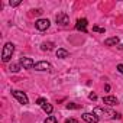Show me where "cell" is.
<instances>
[{"instance_id": "6da1fadb", "label": "cell", "mask_w": 123, "mask_h": 123, "mask_svg": "<svg viewBox=\"0 0 123 123\" xmlns=\"http://www.w3.org/2000/svg\"><path fill=\"white\" fill-rule=\"evenodd\" d=\"M93 113L96 116H101V117H106V119H114V117L116 119H120L122 117L120 113H116V111H113L110 109H101V107H96Z\"/></svg>"}, {"instance_id": "7a4b0ae2", "label": "cell", "mask_w": 123, "mask_h": 123, "mask_svg": "<svg viewBox=\"0 0 123 123\" xmlns=\"http://www.w3.org/2000/svg\"><path fill=\"white\" fill-rule=\"evenodd\" d=\"M13 52H15V45H13L12 42H7V43L3 46V51H2V59H3V62L10 61Z\"/></svg>"}, {"instance_id": "3957f363", "label": "cell", "mask_w": 123, "mask_h": 123, "mask_svg": "<svg viewBox=\"0 0 123 123\" xmlns=\"http://www.w3.org/2000/svg\"><path fill=\"white\" fill-rule=\"evenodd\" d=\"M12 94H13V97H15L20 104H28V103H29V98H28V96H26L23 91L15 90V91H12Z\"/></svg>"}, {"instance_id": "277c9868", "label": "cell", "mask_w": 123, "mask_h": 123, "mask_svg": "<svg viewBox=\"0 0 123 123\" xmlns=\"http://www.w3.org/2000/svg\"><path fill=\"white\" fill-rule=\"evenodd\" d=\"M33 68H35L36 71H51V70H52V65H51L49 62H46V61H39V62L35 64Z\"/></svg>"}, {"instance_id": "5b68a950", "label": "cell", "mask_w": 123, "mask_h": 123, "mask_svg": "<svg viewBox=\"0 0 123 123\" xmlns=\"http://www.w3.org/2000/svg\"><path fill=\"white\" fill-rule=\"evenodd\" d=\"M19 64L25 68V70H32L35 67V62H33V59L31 58H26V56H22L20 61H19Z\"/></svg>"}, {"instance_id": "8992f818", "label": "cell", "mask_w": 123, "mask_h": 123, "mask_svg": "<svg viewBox=\"0 0 123 123\" xmlns=\"http://www.w3.org/2000/svg\"><path fill=\"white\" fill-rule=\"evenodd\" d=\"M49 25H51V22H49L48 19H38V20L35 22V28H36L38 31H46V29L49 28Z\"/></svg>"}, {"instance_id": "52a82bcc", "label": "cell", "mask_w": 123, "mask_h": 123, "mask_svg": "<svg viewBox=\"0 0 123 123\" xmlns=\"http://www.w3.org/2000/svg\"><path fill=\"white\" fill-rule=\"evenodd\" d=\"M55 19H56V23H59L61 26H67L70 23V18L67 13H58Z\"/></svg>"}, {"instance_id": "ba28073f", "label": "cell", "mask_w": 123, "mask_h": 123, "mask_svg": "<svg viewBox=\"0 0 123 123\" xmlns=\"http://www.w3.org/2000/svg\"><path fill=\"white\" fill-rule=\"evenodd\" d=\"M81 117H83V120L87 122V123H97V122H98V116H96L94 113H84Z\"/></svg>"}, {"instance_id": "9c48e42d", "label": "cell", "mask_w": 123, "mask_h": 123, "mask_svg": "<svg viewBox=\"0 0 123 123\" xmlns=\"http://www.w3.org/2000/svg\"><path fill=\"white\" fill-rule=\"evenodd\" d=\"M87 19H78L77 23H75V29L77 31H83V32H87Z\"/></svg>"}, {"instance_id": "30bf717a", "label": "cell", "mask_w": 123, "mask_h": 123, "mask_svg": "<svg viewBox=\"0 0 123 123\" xmlns=\"http://www.w3.org/2000/svg\"><path fill=\"white\" fill-rule=\"evenodd\" d=\"M103 103L107 104V106H116L117 104V98L113 97V96H107V97H103Z\"/></svg>"}, {"instance_id": "8fae6325", "label": "cell", "mask_w": 123, "mask_h": 123, "mask_svg": "<svg viewBox=\"0 0 123 123\" xmlns=\"http://www.w3.org/2000/svg\"><path fill=\"white\" fill-rule=\"evenodd\" d=\"M119 43V38L117 36H113V38H109L104 41V45L106 46H113V45H117Z\"/></svg>"}, {"instance_id": "7c38bea8", "label": "cell", "mask_w": 123, "mask_h": 123, "mask_svg": "<svg viewBox=\"0 0 123 123\" xmlns=\"http://www.w3.org/2000/svg\"><path fill=\"white\" fill-rule=\"evenodd\" d=\"M70 55V52L67 51V49H62V48H59L58 51H56V56L58 58H67Z\"/></svg>"}, {"instance_id": "4fadbf2b", "label": "cell", "mask_w": 123, "mask_h": 123, "mask_svg": "<svg viewBox=\"0 0 123 123\" xmlns=\"http://www.w3.org/2000/svg\"><path fill=\"white\" fill-rule=\"evenodd\" d=\"M54 46H55V45H54L52 42H43V43L41 45V49H42V51H51Z\"/></svg>"}, {"instance_id": "5bb4252c", "label": "cell", "mask_w": 123, "mask_h": 123, "mask_svg": "<svg viewBox=\"0 0 123 123\" xmlns=\"http://www.w3.org/2000/svg\"><path fill=\"white\" fill-rule=\"evenodd\" d=\"M42 109H43V111H45V113H48V114H51V113H52V110H54L52 104H49V103L43 104V106H42Z\"/></svg>"}, {"instance_id": "9a60e30c", "label": "cell", "mask_w": 123, "mask_h": 123, "mask_svg": "<svg viewBox=\"0 0 123 123\" xmlns=\"http://www.w3.org/2000/svg\"><path fill=\"white\" fill-rule=\"evenodd\" d=\"M9 70H10L12 73H18V71L20 70V64H12V65L9 67Z\"/></svg>"}, {"instance_id": "2e32d148", "label": "cell", "mask_w": 123, "mask_h": 123, "mask_svg": "<svg viewBox=\"0 0 123 123\" xmlns=\"http://www.w3.org/2000/svg\"><path fill=\"white\" fill-rule=\"evenodd\" d=\"M43 123H58V120H56V117L55 116H49V117H46L45 119V122Z\"/></svg>"}, {"instance_id": "e0dca14e", "label": "cell", "mask_w": 123, "mask_h": 123, "mask_svg": "<svg viewBox=\"0 0 123 123\" xmlns=\"http://www.w3.org/2000/svg\"><path fill=\"white\" fill-rule=\"evenodd\" d=\"M46 103H48V101H46L43 97H39V98L36 100V104H39V106H43V104H46Z\"/></svg>"}, {"instance_id": "ac0fdd59", "label": "cell", "mask_w": 123, "mask_h": 123, "mask_svg": "<svg viewBox=\"0 0 123 123\" xmlns=\"http://www.w3.org/2000/svg\"><path fill=\"white\" fill-rule=\"evenodd\" d=\"M93 31H94V32H100V33H104V32H106L104 28H98V26H93Z\"/></svg>"}, {"instance_id": "d6986e66", "label": "cell", "mask_w": 123, "mask_h": 123, "mask_svg": "<svg viewBox=\"0 0 123 123\" xmlns=\"http://www.w3.org/2000/svg\"><path fill=\"white\" fill-rule=\"evenodd\" d=\"M80 106L78 104H75V103H68L67 104V109H78Z\"/></svg>"}, {"instance_id": "ffe728a7", "label": "cell", "mask_w": 123, "mask_h": 123, "mask_svg": "<svg viewBox=\"0 0 123 123\" xmlns=\"http://www.w3.org/2000/svg\"><path fill=\"white\" fill-rule=\"evenodd\" d=\"M22 2H19V0H18V2H12V0H10V2H9V5L10 6H13V7H16V6H19Z\"/></svg>"}, {"instance_id": "44dd1931", "label": "cell", "mask_w": 123, "mask_h": 123, "mask_svg": "<svg viewBox=\"0 0 123 123\" xmlns=\"http://www.w3.org/2000/svg\"><path fill=\"white\" fill-rule=\"evenodd\" d=\"M88 98H90V100H93V101H94V100H97V96H96V94H94V93H91V94H90V96H88Z\"/></svg>"}, {"instance_id": "7402d4cb", "label": "cell", "mask_w": 123, "mask_h": 123, "mask_svg": "<svg viewBox=\"0 0 123 123\" xmlns=\"http://www.w3.org/2000/svg\"><path fill=\"white\" fill-rule=\"evenodd\" d=\"M65 123H78V122H77L75 119H67V120H65Z\"/></svg>"}, {"instance_id": "603a6c76", "label": "cell", "mask_w": 123, "mask_h": 123, "mask_svg": "<svg viewBox=\"0 0 123 123\" xmlns=\"http://www.w3.org/2000/svg\"><path fill=\"white\" fill-rule=\"evenodd\" d=\"M117 70H119L120 74H123V64H119V65H117Z\"/></svg>"}, {"instance_id": "cb8c5ba5", "label": "cell", "mask_w": 123, "mask_h": 123, "mask_svg": "<svg viewBox=\"0 0 123 123\" xmlns=\"http://www.w3.org/2000/svg\"><path fill=\"white\" fill-rule=\"evenodd\" d=\"M119 49H122V51H123V43H120V45H119Z\"/></svg>"}]
</instances>
